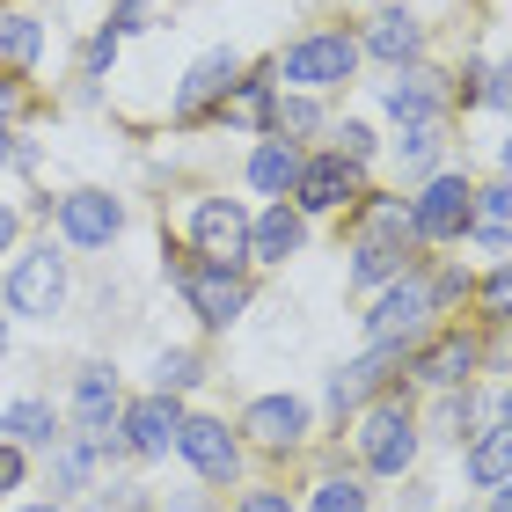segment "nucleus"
<instances>
[{
  "label": "nucleus",
  "mask_w": 512,
  "mask_h": 512,
  "mask_svg": "<svg viewBox=\"0 0 512 512\" xmlns=\"http://www.w3.org/2000/svg\"><path fill=\"white\" fill-rule=\"evenodd\" d=\"M432 278H417V271H395L388 278V293L374 300V315H366V330H374V344H395V352H403V344L425 330L432 322Z\"/></svg>",
  "instance_id": "obj_3"
},
{
  "label": "nucleus",
  "mask_w": 512,
  "mask_h": 512,
  "mask_svg": "<svg viewBox=\"0 0 512 512\" xmlns=\"http://www.w3.org/2000/svg\"><path fill=\"white\" fill-rule=\"evenodd\" d=\"M0 161H30V154H22L15 139H8V125H0Z\"/></svg>",
  "instance_id": "obj_39"
},
{
  "label": "nucleus",
  "mask_w": 512,
  "mask_h": 512,
  "mask_svg": "<svg viewBox=\"0 0 512 512\" xmlns=\"http://www.w3.org/2000/svg\"><path fill=\"white\" fill-rule=\"evenodd\" d=\"M191 242L205 264H220V271H235L242 256H249V213L235 198H198V213H191Z\"/></svg>",
  "instance_id": "obj_5"
},
{
  "label": "nucleus",
  "mask_w": 512,
  "mask_h": 512,
  "mask_svg": "<svg viewBox=\"0 0 512 512\" xmlns=\"http://www.w3.org/2000/svg\"><path fill=\"white\" fill-rule=\"evenodd\" d=\"M88 454H96V447H66L59 454V491H74V483L88 476Z\"/></svg>",
  "instance_id": "obj_33"
},
{
  "label": "nucleus",
  "mask_w": 512,
  "mask_h": 512,
  "mask_svg": "<svg viewBox=\"0 0 512 512\" xmlns=\"http://www.w3.org/2000/svg\"><path fill=\"white\" fill-rule=\"evenodd\" d=\"M118 374L110 366H81V381H74V417H81V439L88 447H118Z\"/></svg>",
  "instance_id": "obj_10"
},
{
  "label": "nucleus",
  "mask_w": 512,
  "mask_h": 512,
  "mask_svg": "<svg viewBox=\"0 0 512 512\" xmlns=\"http://www.w3.org/2000/svg\"><path fill=\"white\" fill-rule=\"evenodd\" d=\"M315 512H366V491H359V483H322Z\"/></svg>",
  "instance_id": "obj_29"
},
{
  "label": "nucleus",
  "mask_w": 512,
  "mask_h": 512,
  "mask_svg": "<svg viewBox=\"0 0 512 512\" xmlns=\"http://www.w3.org/2000/svg\"><path fill=\"white\" fill-rule=\"evenodd\" d=\"M410 264V242H359L352 249V278L359 286H381V278H395Z\"/></svg>",
  "instance_id": "obj_24"
},
{
  "label": "nucleus",
  "mask_w": 512,
  "mask_h": 512,
  "mask_svg": "<svg viewBox=\"0 0 512 512\" xmlns=\"http://www.w3.org/2000/svg\"><path fill=\"white\" fill-rule=\"evenodd\" d=\"M469 476L505 498V417H483V432L469 439Z\"/></svg>",
  "instance_id": "obj_21"
},
{
  "label": "nucleus",
  "mask_w": 512,
  "mask_h": 512,
  "mask_svg": "<svg viewBox=\"0 0 512 512\" xmlns=\"http://www.w3.org/2000/svg\"><path fill=\"white\" fill-rule=\"evenodd\" d=\"M300 242H308V220H300L286 198H278L264 220H249V256L256 264H286V256H300Z\"/></svg>",
  "instance_id": "obj_17"
},
{
  "label": "nucleus",
  "mask_w": 512,
  "mask_h": 512,
  "mask_svg": "<svg viewBox=\"0 0 512 512\" xmlns=\"http://www.w3.org/2000/svg\"><path fill=\"white\" fill-rule=\"evenodd\" d=\"M491 512H505V498H498V505H491Z\"/></svg>",
  "instance_id": "obj_43"
},
{
  "label": "nucleus",
  "mask_w": 512,
  "mask_h": 512,
  "mask_svg": "<svg viewBox=\"0 0 512 512\" xmlns=\"http://www.w3.org/2000/svg\"><path fill=\"white\" fill-rule=\"evenodd\" d=\"M37 52H44V30L30 15H0V59L8 66H37Z\"/></svg>",
  "instance_id": "obj_25"
},
{
  "label": "nucleus",
  "mask_w": 512,
  "mask_h": 512,
  "mask_svg": "<svg viewBox=\"0 0 512 512\" xmlns=\"http://www.w3.org/2000/svg\"><path fill=\"white\" fill-rule=\"evenodd\" d=\"M0 344H8V322H0Z\"/></svg>",
  "instance_id": "obj_42"
},
{
  "label": "nucleus",
  "mask_w": 512,
  "mask_h": 512,
  "mask_svg": "<svg viewBox=\"0 0 512 512\" xmlns=\"http://www.w3.org/2000/svg\"><path fill=\"white\" fill-rule=\"evenodd\" d=\"M395 366V344H374L366 359H352V366H337L330 374V410H352L366 388H381V374Z\"/></svg>",
  "instance_id": "obj_18"
},
{
  "label": "nucleus",
  "mask_w": 512,
  "mask_h": 512,
  "mask_svg": "<svg viewBox=\"0 0 512 512\" xmlns=\"http://www.w3.org/2000/svg\"><path fill=\"white\" fill-rule=\"evenodd\" d=\"M264 110H271V88H264V81H242V88H235V118L264 125Z\"/></svg>",
  "instance_id": "obj_30"
},
{
  "label": "nucleus",
  "mask_w": 512,
  "mask_h": 512,
  "mask_svg": "<svg viewBox=\"0 0 512 512\" xmlns=\"http://www.w3.org/2000/svg\"><path fill=\"white\" fill-rule=\"evenodd\" d=\"M344 198H359V161H344V154L300 161V176H293V213H337Z\"/></svg>",
  "instance_id": "obj_7"
},
{
  "label": "nucleus",
  "mask_w": 512,
  "mask_h": 512,
  "mask_svg": "<svg viewBox=\"0 0 512 512\" xmlns=\"http://www.w3.org/2000/svg\"><path fill=\"white\" fill-rule=\"evenodd\" d=\"M476 96H483V103H505V66H483V74H476Z\"/></svg>",
  "instance_id": "obj_36"
},
{
  "label": "nucleus",
  "mask_w": 512,
  "mask_h": 512,
  "mask_svg": "<svg viewBox=\"0 0 512 512\" xmlns=\"http://www.w3.org/2000/svg\"><path fill=\"white\" fill-rule=\"evenodd\" d=\"M242 432L256 447H300V439H308V403H300V395H256L242 410Z\"/></svg>",
  "instance_id": "obj_12"
},
{
  "label": "nucleus",
  "mask_w": 512,
  "mask_h": 512,
  "mask_svg": "<svg viewBox=\"0 0 512 512\" xmlns=\"http://www.w3.org/2000/svg\"><path fill=\"white\" fill-rule=\"evenodd\" d=\"M22 512H59V505H52V498H44V505H22Z\"/></svg>",
  "instance_id": "obj_41"
},
{
  "label": "nucleus",
  "mask_w": 512,
  "mask_h": 512,
  "mask_svg": "<svg viewBox=\"0 0 512 512\" xmlns=\"http://www.w3.org/2000/svg\"><path fill=\"white\" fill-rule=\"evenodd\" d=\"M235 74H242V59L227 52V44H220V52H205L191 74H183V88H176V118H198L213 96H227V88H235Z\"/></svg>",
  "instance_id": "obj_15"
},
{
  "label": "nucleus",
  "mask_w": 512,
  "mask_h": 512,
  "mask_svg": "<svg viewBox=\"0 0 512 512\" xmlns=\"http://www.w3.org/2000/svg\"><path fill=\"white\" fill-rule=\"evenodd\" d=\"M147 8H154V0H118V22H110V37H132V30H147Z\"/></svg>",
  "instance_id": "obj_32"
},
{
  "label": "nucleus",
  "mask_w": 512,
  "mask_h": 512,
  "mask_svg": "<svg viewBox=\"0 0 512 512\" xmlns=\"http://www.w3.org/2000/svg\"><path fill=\"white\" fill-rule=\"evenodd\" d=\"M8 308L15 315H37V322H52L66 308V256H52V242L30 249V256H15V271H8Z\"/></svg>",
  "instance_id": "obj_4"
},
{
  "label": "nucleus",
  "mask_w": 512,
  "mask_h": 512,
  "mask_svg": "<svg viewBox=\"0 0 512 512\" xmlns=\"http://www.w3.org/2000/svg\"><path fill=\"white\" fill-rule=\"evenodd\" d=\"M469 366H476V337H447V344H432V352H425L417 374H425L432 388H469Z\"/></svg>",
  "instance_id": "obj_22"
},
{
  "label": "nucleus",
  "mask_w": 512,
  "mask_h": 512,
  "mask_svg": "<svg viewBox=\"0 0 512 512\" xmlns=\"http://www.w3.org/2000/svg\"><path fill=\"white\" fill-rule=\"evenodd\" d=\"M315 125H322L315 96H271V110H264V132H271V139H286V147H293L300 132H315Z\"/></svg>",
  "instance_id": "obj_23"
},
{
  "label": "nucleus",
  "mask_w": 512,
  "mask_h": 512,
  "mask_svg": "<svg viewBox=\"0 0 512 512\" xmlns=\"http://www.w3.org/2000/svg\"><path fill=\"white\" fill-rule=\"evenodd\" d=\"M8 110H15V88H8V81H0V118H8Z\"/></svg>",
  "instance_id": "obj_40"
},
{
  "label": "nucleus",
  "mask_w": 512,
  "mask_h": 512,
  "mask_svg": "<svg viewBox=\"0 0 512 512\" xmlns=\"http://www.w3.org/2000/svg\"><path fill=\"white\" fill-rule=\"evenodd\" d=\"M176 454L191 461L205 483H227L242 469V447H235V432H227L220 417H183V425H176Z\"/></svg>",
  "instance_id": "obj_8"
},
{
  "label": "nucleus",
  "mask_w": 512,
  "mask_h": 512,
  "mask_svg": "<svg viewBox=\"0 0 512 512\" xmlns=\"http://www.w3.org/2000/svg\"><path fill=\"white\" fill-rule=\"evenodd\" d=\"M22 483V447H8V439H0V498H8Z\"/></svg>",
  "instance_id": "obj_34"
},
{
  "label": "nucleus",
  "mask_w": 512,
  "mask_h": 512,
  "mask_svg": "<svg viewBox=\"0 0 512 512\" xmlns=\"http://www.w3.org/2000/svg\"><path fill=\"white\" fill-rule=\"evenodd\" d=\"M118 227H125V213H118V198H110V191H66L59 198V235L74 249H110V242H118Z\"/></svg>",
  "instance_id": "obj_9"
},
{
  "label": "nucleus",
  "mask_w": 512,
  "mask_h": 512,
  "mask_svg": "<svg viewBox=\"0 0 512 512\" xmlns=\"http://www.w3.org/2000/svg\"><path fill=\"white\" fill-rule=\"evenodd\" d=\"M0 432H8V447H52V439H59V417H52V403L22 395V403L0 410Z\"/></svg>",
  "instance_id": "obj_19"
},
{
  "label": "nucleus",
  "mask_w": 512,
  "mask_h": 512,
  "mask_svg": "<svg viewBox=\"0 0 512 512\" xmlns=\"http://www.w3.org/2000/svg\"><path fill=\"white\" fill-rule=\"evenodd\" d=\"M198 381H205L198 352H161L154 359V395H183V388H198Z\"/></svg>",
  "instance_id": "obj_27"
},
{
  "label": "nucleus",
  "mask_w": 512,
  "mask_h": 512,
  "mask_svg": "<svg viewBox=\"0 0 512 512\" xmlns=\"http://www.w3.org/2000/svg\"><path fill=\"white\" fill-rule=\"evenodd\" d=\"M505 198H512L505 183H491V191H483V205H469V227H476V242L491 249V256L505 249Z\"/></svg>",
  "instance_id": "obj_26"
},
{
  "label": "nucleus",
  "mask_w": 512,
  "mask_h": 512,
  "mask_svg": "<svg viewBox=\"0 0 512 512\" xmlns=\"http://www.w3.org/2000/svg\"><path fill=\"white\" fill-rule=\"evenodd\" d=\"M469 205L476 191L461 176H432L425 183V198L410 205V235H425V242H454V235H469Z\"/></svg>",
  "instance_id": "obj_6"
},
{
  "label": "nucleus",
  "mask_w": 512,
  "mask_h": 512,
  "mask_svg": "<svg viewBox=\"0 0 512 512\" xmlns=\"http://www.w3.org/2000/svg\"><path fill=\"white\" fill-rule=\"evenodd\" d=\"M403 169H432V154H439V125H403Z\"/></svg>",
  "instance_id": "obj_28"
},
{
  "label": "nucleus",
  "mask_w": 512,
  "mask_h": 512,
  "mask_svg": "<svg viewBox=\"0 0 512 512\" xmlns=\"http://www.w3.org/2000/svg\"><path fill=\"white\" fill-rule=\"evenodd\" d=\"M293 176H300V154L286 147V139H264V147L249 154V183H256L264 198H286V191H293Z\"/></svg>",
  "instance_id": "obj_20"
},
{
  "label": "nucleus",
  "mask_w": 512,
  "mask_h": 512,
  "mask_svg": "<svg viewBox=\"0 0 512 512\" xmlns=\"http://www.w3.org/2000/svg\"><path fill=\"white\" fill-rule=\"evenodd\" d=\"M337 154L344 161H366V154H374V132H366V125H337Z\"/></svg>",
  "instance_id": "obj_31"
},
{
  "label": "nucleus",
  "mask_w": 512,
  "mask_h": 512,
  "mask_svg": "<svg viewBox=\"0 0 512 512\" xmlns=\"http://www.w3.org/2000/svg\"><path fill=\"white\" fill-rule=\"evenodd\" d=\"M235 512H293V505H286V491H249Z\"/></svg>",
  "instance_id": "obj_35"
},
{
  "label": "nucleus",
  "mask_w": 512,
  "mask_h": 512,
  "mask_svg": "<svg viewBox=\"0 0 512 512\" xmlns=\"http://www.w3.org/2000/svg\"><path fill=\"white\" fill-rule=\"evenodd\" d=\"M183 300L198 308V322H213V330H227L242 308H249V286H242V271H220V264H198V271H183Z\"/></svg>",
  "instance_id": "obj_11"
},
{
  "label": "nucleus",
  "mask_w": 512,
  "mask_h": 512,
  "mask_svg": "<svg viewBox=\"0 0 512 512\" xmlns=\"http://www.w3.org/2000/svg\"><path fill=\"white\" fill-rule=\"evenodd\" d=\"M352 66H359V37L315 30V37L286 44V59H278V81H293L300 96H315V88H344V81H352Z\"/></svg>",
  "instance_id": "obj_1"
},
{
  "label": "nucleus",
  "mask_w": 512,
  "mask_h": 512,
  "mask_svg": "<svg viewBox=\"0 0 512 512\" xmlns=\"http://www.w3.org/2000/svg\"><path fill=\"white\" fill-rule=\"evenodd\" d=\"M483 308H491V315H505V271H491V278H483Z\"/></svg>",
  "instance_id": "obj_37"
},
{
  "label": "nucleus",
  "mask_w": 512,
  "mask_h": 512,
  "mask_svg": "<svg viewBox=\"0 0 512 512\" xmlns=\"http://www.w3.org/2000/svg\"><path fill=\"white\" fill-rule=\"evenodd\" d=\"M118 425H125V447L132 454H169L183 410H176V395H139L132 410H118Z\"/></svg>",
  "instance_id": "obj_13"
},
{
  "label": "nucleus",
  "mask_w": 512,
  "mask_h": 512,
  "mask_svg": "<svg viewBox=\"0 0 512 512\" xmlns=\"http://www.w3.org/2000/svg\"><path fill=\"white\" fill-rule=\"evenodd\" d=\"M15 242V205H0V249Z\"/></svg>",
  "instance_id": "obj_38"
},
{
  "label": "nucleus",
  "mask_w": 512,
  "mask_h": 512,
  "mask_svg": "<svg viewBox=\"0 0 512 512\" xmlns=\"http://www.w3.org/2000/svg\"><path fill=\"white\" fill-rule=\"evenodd\" d=\"M410 454H417V417H410L403 395H381V403L359 417V461L374 476H403Z\"/></svg>",
  "instance_id": "obj_2"
},
{
  "label": "nucleus",
  "mask_w": 512,
  "mask_h": 512,
  "mask_svg": "<svg viewBox=\"0 0 512 512\" xmlns=\"http://www.w3.org/2000/svg\"><path fill=\"white\" fill-rule=\"evenodd\" d=\"M381 103L395 110L403 125H439V103H447V88H439V74H425V66H395V81L381 88Z\"/></svg>",
  "instance_id": "obj_14"
},
{
  "label": "nucleus",
  "mask_w": 512,
  "mask_h": 512,
  "mask_svg": "<svg viewBox=\"0 0 512 512\" xmlns=\"http://www.w3.org/2000/svg\"><path fill=\"white\" fill-rule=\"evenodd\" d=\"M359 52H374V59H388V66H403V59H417V52H425V22H417V15H403V8H381L374 22H366Z\"/></svg>",
  "instance_id": "obj_16"
}]
</instances>
